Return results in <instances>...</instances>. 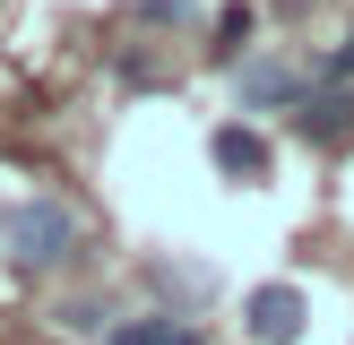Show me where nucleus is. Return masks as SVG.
Masks as SVG:
<instances>
[{
  "mask_svg": "<svg viewBox=\"0 0 354 345\" xmlns=\"http://www.w3.org/2000/svg\"><path fill=\"white\" fill-rule=\"evenodd\" d=\"M0 241H9L17 268H69L78 259V207L69 199H17L0 216Z\"/></svg>",
  "mask_w": 354,
  "mask_h": 345,
  "instance_id": "f257e3e1",
  "label": "nucleus"
},
{
  "mask_svg": "<svg viewBox=\"0 0 354 345\" xmlns=\"http://www.w3.org/2000/svg\"><path fill=\"white\" fill-rule=\"evenodd\" d=\"M199 9V0H138V17H147V26H173V17H190Z\"/></svg>",
  "mask_w": 354,
  "mask_h": 345,
  "instance_id": "1a4fd4ad",
  "label": "nucleus"
},
{
  "mask_svg": "<svg viewBox=\"0 0 354 345\" xmlns=\"http://www.w3.org/2000/svg\"><path fill=\"white\" fill-rule=\"evenodd\" d=\"M207 155H216V172H225V181H268V138H259L251 121H216Z\"/></svg>",
  "mask_w": 354,
  "mask_h": 345,
  "instance_id": "39448f33",
  "label": "nucleus"
},
{
  "mask_svg": "<svg viewBox=\"0 0 354 345\" xmlns=\"http://www.w3.org/2000/svg\"><path fill=\"white\" fill-rule=\"evenodd\" d=\"M242 337L251 345H294L303 337V293L294 285H251L242 293Z\"/></svg>",
  "mask_w": 354,
  "mask_h": 345,
  "instance_id": "7ed1b4c3",
  "label": "nucleus"
},
{
  "mask_svg": "<svg viewBox=\"0 0 354 345\" xmlns=\"http://www.w3.org/2000/svg\"><path fill=\"white\" fill-rule=\"evenodd\" d=\"M294 130H303L311 147H346V138H354V86H303Z\"/></svg>",
  "mask_w": 354,
  "mask_h": 345,
  "instance_id": "20e7f679",
  "label": "nucleus"
},
{
  "mask_svg": "<svg viewBox=\"0 0 354 345\" xmlns=\"http://www.w3.org/2000/svg\"><path fill=\"white\" fill-rule=\"evenodd\" d=\"M320 78H328V86H354V34H346V43L320 61Z\"/></svg>",
  "mask_w": 354,
  "mask_h": 345,
  "instance_id": "6e6552de",
  "label": "nucleus"
},
{
  "mask_svg": "<svg viewBox=\"0 0 354 345\" xmlns=\"http://www.w3.org/2000/svg\"><path fill=\"white\" fill-rule=\"evenodd\" d=\"M251 26H259V17L242 9V0H234V9H216V43H207V52H216V61H242V43H251Z\"/></svg>",
  "mask_w": 354,
  "mask_h": 345,
  "instance_id": "0eeeda50",
  "label": "nucleus"
},
{
  "mask_svg": "<svg viewBox=\"0 0 354 345\" xmlns=\"http://www.w3.org/2000/svg\"><path fill=\"white\" fill-rule=\"evenodd\" d=\"M113 345H207V337H199L190 319H173V310H156V319H121Z\"/></svg>",
  "mask_w": 354,
  "mask_h": 345,
  "instance_id": "423d86ee",
  "label": "nucleus"
},
{
  "mask_svg": "<svg viewBox=\"0 0 354 345\" xmlns=\"http://www.w3.org/2000/svg\"><path fill=\"white\" fill-rule=\"evenodd\" d=\"M303 103V78H294L277 52H251V61L234 69V112H294Z\"/></svg>",
  "mask_w": 354,
  "mask_h": 345,
  "instance_id": "f03ea898",
  "label": "nucleus"
}]
</instances>
